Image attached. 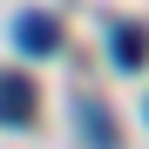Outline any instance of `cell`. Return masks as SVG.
Wrapping results in <instances>:
<instances>
[{
	"label": "cell",
	"instance_id": "obj_1",
	"mask_svg": "<svg viewBox=\"0 0 149 149\" xmlns=\"http://www.w3.org/2000/svg\"><path fill=\"white\" fill-rule=\"evenodd\" d=\"M34 81H27V74H0V122H14V129H27V122H34Z\"/></svg>",
	"mask_w": 149,
	"mask_h": 149
},
{
	"label": "cell",
	"instance_id": "obj_2",
	"mask_svg": "<svg viewBox=\"0 0 149 149\" xmlns=\"http://www.w3.org/2000/svg\"><path fill=\"white\" fill-rule=\"evenodd\" d=\"M14 41H20V54H54L61 47V20L54 14H20L14 20Z\"/></svg>",
	"mask_w": 149,
	"mask_h": 149
},
{
	"label": "cell",
	"instance_id": "obj_3",
	"mask_svg": "<svg viewBox=\"0 0 149 149\" xmlns=\"http://www.w3.org/2000/svg\"><path fill=\"white\" fill-rule=\"evenodd\" d=\"M109 61H115L122 74H136V68L149 61V34H142V27H115V41H109Z\"/></svg>",
	"mask_w": 149,
	"mask_h": 149
},
{
	"label": "cell",
	"instance_id": "obj_4",
	"mask_svg": "<svg viewBox=\"0 0 149 149\" xmlns=\"http://www.w3.org/2000/svg\"><path fill=\"white\" fill-rule=\"evenodd\" d=\"M74 115H81L88 142H115V122H109V109H102V102H74Z\"/></svg>",
	"mask_w": 149,
	"mask_h": 149
}]
</instances>
